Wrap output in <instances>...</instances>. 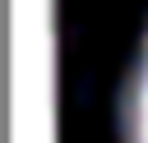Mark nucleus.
<instances>
[{
	"label": "nucleus",
	"mask_w": 148,
	"mask_h": 143,
	"mask_svg": "<svg viewBox=\"0 0 148 143\" xmlns=\"http://www.w3.org/2000/svg\"><path fill=\"white\" fill-rule=\"evenodd\" d=\"M120 138L125 143H148V37H143V51L130 69L125 97H120Z\"/></svg>",
	"instance_id": "obj_1"
}]
</instances>
